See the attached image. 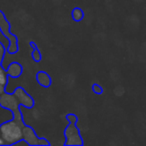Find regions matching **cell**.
<instances>
[{
	"instance_id": "6da1fadb",
	"label": "cell",
	"mask_w": 146,
	"mask_h": 146,
	"mask_svg": "<svg viewBox=\"0 0 146 146\" xmlns=\"http://www.w3.org/2000/svg\"><path fill=\"white\" fill-rule=\"evenodd\" d=\"M23 125L24 124L19 123L14 118L0 124V136L3 138L6 145H15L22 139Z\"/></svg>"
},
{
	"instance_id": "7a4b0ae2",
	"label": "cell",
	"mask_w": 146,
	"mask_h": 146,
	"mask_svg": "<svg viewBox=\"0 0 146 146\" xmlns=\"http://www.w3.org/2000/svg\"><path fill=\"white\" fill-rule=\"evenodd\" d=\"M0 105L13 113V118L21 124H25L24 118L21 112V106L13 93L5 91L0 95Z\"/></svg>"
},
{
	"instance_id": "3957f363",
	"label": "cell",
	"mask_w": 146,
	"mask_h": 146,
	"mask_svg": "<svg viewBox=\"0 0 146 146\" xmlns=\"http://www.w3.org/2000/svg\"><path fill=\"white\" fill-rule=\"evenodd\" d=\"M0 32L2 33L9 41V45L6 51L10 54H15L18 52V39L10 31V23L5 17L4 13L0 10Z\"/></svg>"
},
{
	"instance_id": "277c9868",
	"label": "cell",
	"mask_w": 146,
	"mask_h": 146,
	"mask_svg": "<svg viewBox=\"0 0 146 146\" xmlns=\"http://www.w3.org/2000/svg\"><path fill=\"white\" fill-rule=\"evenodd\" d=\"M65 136V145H74V146H81L83 145V139L81 137V134L79 129L76 126V123H71L67 125L64 130Z\"/></svg>"
},
{
	"instance_id": "5b68a950",
	"label": "cell",
	"mask_w": 146,
	"mask_h": 146,
	"mask_svg": "<svg viewBox=\"0 0 146 146\" xmlns=\"http://www.w3.org/2000/svg\"><path fill=\"white\" fill-rule=\"evenodd\" d=\"M23 132V139L26 141V143L30 146H43V145H49V141L45 138H39L36 135L34 129L31 126L24 124L22 128Z\"/></svg>"
},
{
	"instance_id": "8992f818",
	"label": "cell",
	"mask_w": 146,
	"mask_h": 146,
	"mask_svg": "<svg viewBox=\"0 0 146 146\" xmlns=\"http://www.w3.org/2000/svg\"><path fill=\"white\" fill-rule=\"evenodd\" d=\"M13 94L17 98L21 107L26 108V109H31V108L34 107V99L25 91L24 88L16 87L14 89V91H13Z\"/></svg>"
},
{
	"instance_id": "52a82bcc",
	"label": "cell",
	"mask_w": 146,
	"mask_h": 146,
	"mask_svg": "<svg viewBox=\"0 0 146 146\" xmlns=\"http://www.w3.org/2000/svg\"><path fill=\"white\" fill-rule=\"evenodd\" d=\"M6 71H7V74H8V77L12 78V79H17L22 74L23 67L17 61H12L6 68Z\"/></svg>"
},
{
	"instance_id": "ba28073f",
	"label": "cell",
	"mask_w": 146,
	"mask_h": 146,
	"mask_svg": "<svg viewBox=\"0 0 146 146\" xmlns=\"http://www.w3.org/2000/svg\"><path fill=\"white\" fill-rule=\"evenodd\" d=\"M36 81L38 82V84L42 87L48 88L52 84V80L51 77L44 71H38L36 73Z\"/></svg>"
},
{
	"instance_id": "9c48e42d",
	"label": "cell",
	"mask_w": 146,
	"mask_h": 146,
	"mask_svg": "<svg viewBox=\"0 0 146 146\" xmlns=\"http://www.w3.org/2000/svg\"><path fill=\"white\" fill-rule=\"evenodd\" d=\"M10 119H13V113L0 105V124Z\"/></svg>"
},
{
	"instance_id": "30bf717a",
	"label": "cell",
	"mask_w": 146,
	"mask_h": 146,
	"mask_svg": "<svg viewBox=\"0 0 146 146\" xmlns=\"http://www.w3.org/2000/svg\"><path fill=\"white\" fill-rule=\"evenodd\" d=\"M71 17L74 21L76 22H80V21L83 20L84 18V12L81 8L79 7H75V8H73L72 11H71Z\"/></svg>"
},
{
	"instance_id": "8fae6325",
	"label": "cell",
	"mask_w": 146,
	"mask_h": 146,
	"mask_svg": "<svg viewBox=\"0 0 146 146\" xmlns=\"http://www.w3.org/2000/svg\"><path fill=\"white\" fill-rule=\"evenodd\" d=\"M7 82H8V74L6 69L2 66V63L0 62V83L6 86Z\"/></svg>"
},
{
	"instance_id": "7c38bea8",
	"label": "cell",
	"mask_w": 146,
	"mask_h": 146,
	"mask_svg": "<svg viewBox=\"0 0 146 146\" xmlns=\"http://www.w3.org/2000/svg\"><path fill=\"white\" fill-rule=\"evenodd\" d=\"M31 57H32V59L35 61V62H40V61H41V59H42V56H41L40 51L38 50V48H37V47H34V48H32Z\"/></svg>"
},
{
	"instance_id": "4fadbf2b",
	"label": "cell",
	"mask_w": 146,
	"mask_h": 146,
	"mask_svg": "<svg viewBox=\"0 0 146 146\" xmlns=\"http://www.w3.org/2000/svg\"><path fill=\"white\" fill-rule=\"evenodd\" d=\"M92 90H93L94 93L97 94V95H100V94L103 93V89H102V87L97 83H95V84L92 85Z\"/></svg>"
},
{
	"instance_id": "5bb4252c",
	"label": "cell",
	"mask_w": 146,
	"mask_h": 146,
	"mask_svg": "<svg viewBox=\"0 0 146 146\" xmlns=\"http://www.w3.org/2000/svg\"><path fill=\"white\" fill-rule=\"evenodd\" d=\"M66 119H67V121H68V122H71V123H77V121H78L77 116H76L75 114H73V113L67 114Z\"/></svg>"
},
{
	"instance_id": "9a60e30c",
	"label": "cell",
	"mask_w": 146,
	"mask_h": 146,
	"mask_svg": "<svg viewBox=\"0 0 146 146\" xmlns=\"http://www.w3.org/2000/svg\"><path fill=\"white\" fill-rule=\"evenodd\" d=\"M5 52H6V47H5L4 44L0 41V62H2L3 57H4V55H5Z\"/></svg>"
},
{
	"instance_id": "2e32d148",
	"label": "cell",
	"mask_w": 146,
	"mask_h": 146,
	"mask_svg": "<svg viewBox=\"0 0 146 146\" xmlns=\"http://www.w3.org/2000/svg\"><path fill=\"white\" fill-rule=\"evenodd\" d=\"M4 92H5V85L0 83V95L2 93H4Z\"/></svg>"
}]
</instances>
